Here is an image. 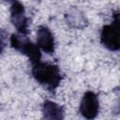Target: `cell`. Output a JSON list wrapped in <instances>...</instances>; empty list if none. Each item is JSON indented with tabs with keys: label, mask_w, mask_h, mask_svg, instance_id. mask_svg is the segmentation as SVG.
<instances>
[{
	"label": "cell",
	"mask_w": 120,
	"mask_h": 120,
	"mask_svg": "<svg viewBox=\"0 0 120 120\" xmlns=\"http://www.w3.org/2000/svg\"><path fill=\"white\" fill-rule=\"evenodd\" d=\"M32 75L38 83L51 92L58 87L62 79L59 68L56 65L41 62L33 65Z\"/></svg>",
	"instance_id": "1"
},
{
	"label": "cell",
	"mask_w": 120,
	"mask_h": 120,
	"mask_svg": "<svg viewBox=\"0 0 120 120\" xmlns=\"http://www.w3.org/2000/svg\"><path fill=\"white\" fill-rule=\"evenodd\" d=\"M10 45L16 51H19L21 53L25 54L33 65L40 62L41 52L39 51L38 45L34 44L27 38L23 37V35L22 36L17 34L11 35Z\"/></svg>",
	"instance_id": "2"
},
{
	"label": "cell",
	"mask_w": 120,
	"mask_h": 120,
	"mask_svg": "<svg viewBox=\"0 0 120 120\" xmlns=\"http://www.w3.org/2000/svg\"><path fill=\"white\" fill-rule=\"evenodd\" d=\"M99 111V101L98 96L93 92H86L80 104V112L86 119H94Z\"/></svg>",
	"instance_id": "3"
},
{
	"label": "cell",
	"mask_w": 120,
	"mask_h": 120,
	"mask_svg": "<svg viewBox=\"0 0 120 120\" xmlns=\"http://www.w3.org/2000/svg\"><path fill=\"white\" fill-rule=\"evenodd\" d=\"M10 20L12 24L22 35H26L28 33V21L25 16L24 8L17 0L11 4Z\"/></svg>",
	"instance_id": "4"
},
{
	"label": "cell",
	"mask_w": 120,
	"mask_h": 120,
	"mask_svg": "<svg viewBox=\"0 0 120 120\" xmlns=\"http://www.w3.org/2000/svg\"><path fill=\"white\" fill-rule=\"evenodd\" d=\"M102 45L110 51L120 50V30L113 24L103 26L100 34Z\"/></svg>",
	"instance_id": "5"
},
{
	"label": "cell",
	"mask_w": 120,
	"mask_h": 120,
	"mask_svg": "<svg viewBox=\"0 0 120 120\" xmlns=\"http://www.w3.org/2000/svg\"><path fill=\"white\" fill-rule=\"evenodd\" d=\"M37 44L45 52H47L49 54H53L54 48H55L54 38H53L52 33L47 26L41 25L38 28Z\"/></svg>",
	"instance_id": "6"
},
{
	"label": "cell",
	"mask_w": 120,
	"mask_h": 120,
	"mask_svg": "<svg viewBox=\"0 0 120 120\" xmlns=\"http://www.w3.org/2000/svg\"><path fill=\"white\" fill-rule=\"evenodd\" d=\"M43 116L46 119H63L64 118V111L62 107H60L58 104L46 100L43 103L42 107Z\"/></svg>",
	"instance_id": "7"
},
{
	"label": "cell",
	"mask_w": 120,
	"mask_h": 120,
	"mask_svg": "<svg viewBox=\"0 0 120 120\" xmlns=\"http://www.w3.org/2000/svg\"><path fill=\"white\" fill-rule=\"evenodd\" d=\"M67 23L73 28H82L86 25L87 21L83 14L78 10H73L66 15Z\"/></svg>",
	"instance_id": "8"
},
{
	"label": "cell",
	"mask_w": 120,
	"mask_h": 120,
	"mask_svg": "<svg viewBox=\"0 0 120 120\" xmlns=\"http://www.w3.org/2000/svg\"><path fill=\"white\" fill-rule=\"evenodd\" d=\"M112 24L120 30V12H116L112 15Z\"/></svg>",
	"instance_id": "9"
},
{
	"label": "cell",
	"mask_w": 120,
	"mask_h": 120,
	"mask_svg": "<svg viewBox=\"0 0 120 120\" xmlns=\"http://www.w3.org/2000/svg\"><path fill=\"white\" fill-rule=\"evenodd\" d=\"M7 2H11V3H13V2H15L16 0H6Z\"/></svg>",
	"instance_id": "10"
}]
</instances>
